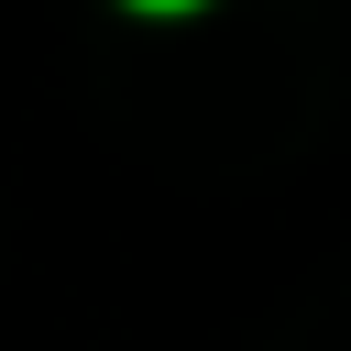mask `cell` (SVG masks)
<instances>
[{
	"mask_svg": "<svg viewBox=\"0 0 351 351\" xmlns=\"http://www.w3.org/2000/svg\"><path fill=\"white\" fill-rule=\"evenodd\" d=\"M132 11H197V0H132Z\"/></svg>",
	"mask_w": 351,
	"mask_h": 351,
	"instance_id": "1",
	"label": "cell"
}]
</instances>
